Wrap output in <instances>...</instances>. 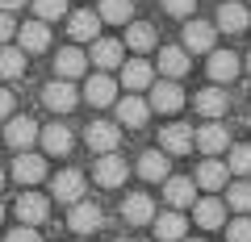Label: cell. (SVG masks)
Returning <instances> with one entry per match:
<instances>
[{
  "instance_id": "obj_3",
  "label": "cell",
  "mask_w": 251,
  "mask_h": 242,
  "mask_svg": "<svg viewBox=\"0 0 251 242\" xmlns=\"http://www.w3.org/2000/svg\"><path fill=\"white\" fill-rule=\"evenodd\" d=\"M88 59L100 67V71H113V67H126V46L117 38H97L88 50Z\"/></svg>"
},
{
  "instance_id": "obj_10",
  "label": "cell",
  "mask_w": 251,
  "mask_h": 242,
  "mask_svg": "<svg viewBox=\"0 0 251 242\" xmlns=\"http://www.w3.org/2000/svg\"><path fill=\"white\" fill-rule=\"evenodd\" d=\"M50 192L59 200H67V205H80L84 200V176L75 167H67V171H59V176H54V184H50Z\"/></svg>"
},
{
  "instance_id": "obj_12",
  "label": "cell",
  "mask_w": 251,
  "mask_h": 242,
  "mask_svg": "<svg viewBox=\"0 0 251 242\" xmlns=\"http://www.w3.org/2000/svg\"><path fill=\"white\" fill-rule=\"evenodd\" d=\"M197 146H201V154H205V159H214V154L230 151V134H226V126L209 121V126H201V130H197Z\"/></svg>"
},
{
  "instance_id": "obj_36",
  "label": "cell",
  "mask_w": 251,
  "mask_h": 242,
  "mask_svg": "<svg viewBox=\"0 0 251 242\" xmlns=\"http://www.w3.org/2000/svg\"><path fill=\"white\" fill-rule=\"evenodd\" d=\"M34 13L38 21H59L67 13V0H34Z\"/></svg>"
},
{
  "instance_id": "obj_13",
  "label": "cell",
  "mask_w": 251,
  "mask_h": 242,
  "mask_svg": "<svg viewBox=\"0 0 251 242\" xmlns=\"http://www.w3.org/2000/svg\"><path fill=\"white\" fill-rule=\"evenodd\" d=\"M184 234H188V221L180 209H168V213L155 217V238L159 242H184Z\"/></svg>"
},
{
  "instance_id": "obj_46",
  "label": "cell",
  "mask_w": 251,
  "mask_h": 242,
  "mask_svg": "<svg viewBox=\"0 0 251 242\" xmlns=\"http://www.w3.org/2000/svg\"><path fill=\"white\" fill-rule=\"evenodd\" d=\"M184 242H201V238H184Z\"/></svg>"
},
{
  "instance_id": "obj_29",
  "label": "cell",
  "mask_w": 251,
  "mask_h": 242,
  "mask_svg": "<svg viewBox=\"0 0 251 242\" xmlns=\"http://www.w3.org/2000/svg\"><path fill=\"white\" fill-rule=\"evenodd\" d=\"M42 176H46L42 154H17V163H13V179H21V184H38Z\"/></svg>"
},
{
  "instance_id": "obj_23",
  "label": "cell",
  "mask_w": 251,
  "mask_h": 242,
  "mask_svg": "<svg viewBox=\"0 0 251 242\" xmlns=\"http://www.w3.org/2000/svg\"><path fill=\"white\" fill-rule=\"evenodd\" d=\"M126 221L130 225H155V205H151V197H143V192H134V197H126Z\"/></svg>"
},
{
  "instance_id": "obj_19",
  "label": "cell",
  "mask_w": 251,
  "mask_h": 242,
  "mask_svg": "<svg viewBox=\"0 0 251 242\" xmlns=\"http://www.w3.org/2000/svg\"><path fill=\"white\" fill-rule=\"evenodd\" d=\"M84 96H88L92 105H100V109H105V105H113V100H122V96H117V84H113V75H109V71L92 75V80L84 84Z\"/></svg>"
},
{
  "instance_id": "obj_7",
  "label": "cell",
  "mask_w": 251,
  "mask_h": 242,
  "mask_svg": "<svg viewBox=\"0 0 251 242\" xmlns=\"http://www.w3.org/2000/svg\"><path fill=\"white\" fill-rule=\"evenodd\" d=\"M84 142H88L97 154H113V151H117V142H122V130L109 126V121H92L88 134H84Z\"/></svg>"
},
{
  "instance_id": "obj_33",
  "label": "cell",
  "mask_w": 251,
  "mask_h": 242,
  "mask_svg": "<svg viewBox=\"0 0 251 242\" xmlns=\"http://www.w3.org/2000/svg\"><path fill=\"white\" fill-rule=\"evenodd\" d=\"M100 21H109V25H122V21H130V13H134V4L130 0H100Z\"/></svg>"
},
{
  "instance_id": "obj_35",
  "label": "cell",
  "mask_w": 251,
  "mask_h": 242,
  "mask_svg": "<svg viewBox=\"0 0 251 242\" xmlns=\"http://www.w3.org/2000/svg\"><path fill=\"white\" fill-rule=\"evenodd\" d=\"M226 167H230L239 179H243V176H251V146H243V142H239V146H230V163H226Z\"/></svg>"
},
{
  "instance_id": "obj_24",
  "label": "cell",
  "mask_w": 251,
  "mask_h": 242,
  "mask_svg": "<svg viewBox=\"0 0 251 242\" xmlns=\"http://www.w3.org/2000/svg\"><path fill=\"white\" fill-rule=\"evenodd\" d=\"M88 54L84 50H75V46H67V50H59V59H54V67H59V75L63 80H80L84 71H88Z\"/></svg>"
},
{
  "instance_id": "obj_39",
  "label": "cell",
  "mask_w": 251,
  "mask_h": 242,
  "mask_svg": "<svg viewBox=\"0 0 251 242\" xmlns=\"http://www.w3.org/2000/svg\"><path fill=\"white\" fill-rule=\"evenodd\" d=\"M4 242H38V230H29V225H17V230L4 234Z\"/></svg>"
},
{
  "instance_id": "obj_22",
  "label": "cell",
  "mask_w": 251,
  "mask_h": 242,
  "mask_svg": "<svg viewBox=\"0 0 251 242\" xmlns=\"http://www.w3.org/2000/svg\"><path fill=\"white\" fill-rule=\"evenodd\" d=\"M38 142H42L46 154H67L72 151V130L63 126V121H50V126H42V138Z\"/></svg>"
},
{
  "instance_id": "obj_14",
  "label": "cell",
  "mask_w": 251,
  "mask_h": 242,
  "mask_svg": "<svg viewBox=\"0 0 251 242\" xmlns=\"http://www.w3.org/2000/svg\"><path fill=\"white\" fill-rule=\"evenodd\" d=\"M17 217L21 225H42L50 217V200L38 197V192H25V197H17Z\"/></svg>"
},
{
  "instance_id": "obj_16",
  "label": "cell",
  "mask_w": 251,
  "mask_h": 242,
  "mask_svg": "<svg viewBox=\"0 0 251 242\" xmlns=\"http://www.w3.org/2000/svg\"><path fill=\"white\" fill-rule=\"evenodd\" d=\"M180 105H184V92H180L176 80H163L151 88V109H159V113H180Z\"/></svg>"
},
{
  "instance_id": "obj_45",
  "label": "cell",
  "mask_w": 251,
  "mask_h": 242,
  "mask_svg": "<svg viewBox=\"0 0 251 242\" xmlns=\"http://www.w3.org/2000/svg\"><path fill=\"white\" fill-rule=\"evenodd\" d=\"M247 71H251V54H247Z\"/></svg>"
},
{
  "instance_id": "obj_25",
  "label": "cell",
  "mask_w": 251,
  "mask_h": 242,
  "mask_svg": "<svg viewBox=\"0 0 251 242\" xmlns=\"http://www.w3.org/2000/svg\"><path fill=\"white\" fill-rule=\"evenodd\" d=\"M214 34L218 29L209 25V21H188L184 25V50H214Z\"/></svg>"
},
{
  "instance_id": "obj_9",
  "label": "cell",
  "mask_w": 251,
  "mask_h": 242,
  "mask_svg": "<svg viewBox=\"0 0 251 242\" xmlns=\"http://www.w3.org/2000/svg\"><path fill=\"white\" fill-rule=\"evenodd\" d=\"M147 117H151V100H143V96H122L117 100V121H122V126L143 130Z\"/></svg>"
},
{
  "instance_id": "obj_1",
  "label": "cell",
  "mask_w": 251,
  "mask_h": 242,
  "mask_svg": "<svg viewBox=\"0 0 251 242\" xmlns=\"http://www.w3.org/2000/svg\"><path fill=\"white\" fill-rule=\"evenodd\" d=\"M193 146H197V130H193V126L172 121V126L159 130V151H163V154H188Z\"/></svg>"
},
{
  "instance_id": "obj_27",
  "label": "cell",
  "mask_w": 251,
  "mask_h": 242,
  "mask_svg": "<svg viewBox=\"0 0 251 242\" xmlns=\"http://www.w3.org/2000/svg\"><path fill=\"white\" fill-rule=\"evenodd\" d=\"M97 29H100V13H75V17L67 21L72 42H97Z\"/></svg>"
},
{
  "instance_id": "obj_38",
  "label": "cell",
  "mask_w": 251,
  "mask_h": 242,
  "mask_svg": "<svg viewBox=\"0 0 251 242\" xmlns=\"http://www.w3.org/2000/svg\"><path fill=\"white\" fill-rule=\"evenodd\" d=\"M163 9H168L172 17H193V9H197V0H163Z\"/></svg>"
},
{
  "instance_id": "obj_20",
  "label": "cell",
  "mask_w": 251,
  "mask_h": 242,
  "mask_svg": "<svg viewBox=\"0 0 251 242\" xmlns=\"http://www.w3.org/2000/svg\"><path fill=\"white\" fill-rule=\"evenodd\" d=\"M193 221H197L201 230H222V225H226V209H222V200H214V197L197 200V205H193Z\"/></svg>"
},
{
  "instance_id": "obj_31",
  "label": "cell",
  "mask_w": 251,
  "mask_h": 242,
  "mask_svg": "<svg viewBox=\"0 0 251 242\" xmlns=\"http://www.w3.org/2000/svg\"><path fill=\"white\" fill-rule=\"evenodd\" d=\"M0 75H4V80L25 75V50H21V46H0Z\"/></svg>"
},
{
  "instance_id": "obj_2",
  "label": "cell",
  "mask_w": 251,
  "mask_h": 242,
  "mask_svg": "<svg viewBox=\"0 0 251 242\" xmlns=\"http://www.w3.org/2000/svg\"><path fill=\"white\" fill-rule=\"evenodd\" d=\"M42 138V130H38L34 117H9V130H4V142L13 146V151H29V146Z\"/></svg>"
},
{
  "instance_id": "obj_4",
  "label": "cell",
  "mask_w": 251,
  "mask_h": 242,
  "mask_svg": "<svg viewBox=\"0 0 251 242\" xmlns=\"http://www.w3.org/2000/svg\"><path fill=\"white\" fill-rule=\"evenodd\" d=\"M100 225H105V213H100L92 200H80V205H72V213H67V230H75V234H97Z\"/></svg>"
},
{
  "instance_id": "obj_43",
  "label": "cell",
  "mask_w": 251,
  "mask_h": 242,
  "mask_svg": "<svg viewBox=\"0 0 251 242\" xmlns=\"http://www.w3.org/2000/svg\"><path fill=\"white\" fill-rule=\"evenodd\" d=\"M0 221H4V205H0Z\"/></svg>"
},
{
  "instance_id": "obj_44",
  "label": "cell",
  "mask_w": 251,
  "mask_h": 242,
  "mask_svg": "<svg viewBox=\"0 0 251 242\" xmlns=\"http://www.w3.org/2000/svg\"><path fill=\"white\" fill-rule=\"evenodd\" d=\"M0 184H4V167H0Z\"/></svg>"
},
{
  "instance_id": "obj_40",
  "label": "cell",
  "mask_w": 251,
  "mask_h": 242,
  "mask_svg": "<svg viewBox=\"0 0 251 242\" xmlns=\"http://www.w3.org/2000/svg\"><path fill=\"white\" fill-rule=\"evenodd\" d=\"M17 29H21V25H13V17H9L4 9H0V42H9V38L17 34Z\"/></svg>"
},
{
  "instance_id": "obj_15",
  "label": "cell",
  "mask_w": 251,
  "mask_h": 242,
  "mask_svg": "<svg viewBox=\"0 0 251 242\" xmlns=\"http://www.w3.org/2000/svg\"><path fill=\"white\" fill-rule=\"evenodd\" d=\"M188 50L184 46H159V71L168 75V80H184L188 75Z\"/></svg>"
},
{
  "instance_id": "obj_5",
  "label": "cell",
  "mask_w": 251,
  "mask_h": 242,
  "mask_svg": "<svg viewBox=\"0 0 251 242\" xmlns=\"http://www.w3.org/2000/svg\"><path fill=\"white\" fill-rule=\"evenodd\" d=\"M97 184L100 188H122L126 184V176H130V167H126V159H117V154H100L97 159Z\"/></svg>"
},
{
  "instance_id": "obj_6",
  "label": "cell",
  "mask_w": 251,
  "mask_h": 242,
  "mask_svg": "<svg viewBox=\"0 0 251 242\" xmlns=\"http://www.w3.org/2000/svg\"><path fill=\"white\" fill-rule=\"evenodd\" d=\"M122 84L130 92H147V88H155V67L147 63L143 54H138V59H130V63L122 67Z\"/></svg>"
},
{
  "instance_id": "obj_41",
  "label": "cell",
  "mask_w": 251,
  "mask_h": 242,
  "mask_svg": "<svg viewBox=\"0 0 251 242\" xmlns=\"http://www.w3.org/2000/svg\"><path fill=\"white\" fill-rule=\"evenodd\" d=\"M9 113H13V92L0 88V117H9Z\"/></svg>"
},
{
  "instance_id": "obj_17",
  "label": "cell",
  "mask_w": 251,
  "mask_h": 242,
  "mask_svg": "<svg viewBox=\"0 0 251 242\" xmlns=\"http://www.w3.org/2000/svg\"><path fill=\"white\" fill-rule=\"evenodd\" d=\"M247 25H251L247 4H239V0H226L222 9H218V29H226V34H243Z\"/></svg>"
},
{
  "instance_id": "obj_28",
  "label": "cell",
  "mask_w": 251,
  "mask_h": 242,
  "mask_svg": "<svg viewBox=\"0 0 251 242\" xmlns=\"http://www.w3.org/2000/svg\"><path fill=\"white\" fill-rule=\"evenodd\" d=\"M226 179H230V167L218 163V159H205V163L197 167V184H201V188H209V192L226 188Z\"/></svg>"
},
{
  "instance_id": "obj_34",
  "label": "cell",
  "mask_w": 251,
  "mask_h": 242,
  "mask_svg": "<svg viewBox=\"0 0 251 242\" xmlns=\"http://www.w3.org/2000/svg\"><path fill=\"white\" fill-rule=\"evenodd\" d=\"M226 200H230V209L247 213V209H251V179H234L230 188H226Z\"/></svg>"
},
{
  "instance_id": "obj_11",
  "label": "cell",
  "mask_w": 251,
  "mask_h": 242,
  "mask_svg": "<svg viewBox=\"0 0 251 242\" xmlns=\"http://www.w3.org/2000/svg\"><path fill=\"white\" fill-rule=\"evenodd\" d=\"M42 105L54 109V113H67V109H75V84L72 80H54L42 88Z\"/></svg>"
},
{
  "instance_id": "obj_32",
  "label": "cell",
  "mask_w": 251,
  "mask_h": 242,
  "mask_svg": "<svg viewBox=\"0 0 251 242\" xmlns=\"http://www.w3.org/2000/svg\"><path fill=\"white\" fill-rule=\"evenodd\" d=\"M138 176H143V179H168V154H163V151H143V159H138Z\"/></svg>"
},
{
  "instance_id": "obj_21",
  "label": "cell",
  "mask_w": 251,
  "mask_h": 242,
  "mask_svg": "<svg viewBox=\"0 0 251 242\" xmlns=\"http://www.w3.org/2000/svg\"><path fill=\"white\" fill-rule=\"evenodd\" d=\"M21 38V50L25 54H42L46 46H50V29H46V21H25V25L17 29Z\"/></svg>"
},
{
  "instance_id": "obj_30",
  "label": "cell",
  "mask_w": 251,
  "mask_h": 242,
  "mask_svg": "<svg viewBox=\"0 0 251 242\" xmlns=\"http://www.w3.org/2000/svg\"><path fill=\"white\" fill-rule=\"evenodd\" d=\"M226 105H230V100H226V92L222 88H201L197 92V109H201V117H222L226 113Z\"/></svg>"
},
{
  "instance_id": "obj_8",
  "label": "cell",
  "mask_w": 251,
  "mask_h": 242,
  "mask_svg": "<svg viewBox=\"0 0 251 242\" xmlns=\"http://www.w3.org/2000/svg\"><path fill=\"white\" fill-rule=\"evenodd\" d=\"M163 200H168L172 209L197 205V184H193V179H180V176H168L163 179Z\"/></svg>"
},
{
  "instance_id": "obj_18",
  "label": "cell",
  "mask_w": 251,
  "mask_h": 242,
  "mask_svg": "<svg viewBox=\"0 0 251 242\" xmlns=\"http://www.w3.org/2000/svg\"><path fill=\"white\" fill-rule=\"evenodd\" d=\"M239 71H243V67H239V54H234V50H209V80L230 84Z\"/></svg>"
},
{
  "instance_id": "obj_26",
  "label": "cell",
  "mask_w": 251,
  "mask_h": 242,
  "mask_svg": "<svg viewBox=\"0 0 251 242\" xmlns=\"http://www.w3.org/2000/svg\"><path fill=\"white\" fill-rule=\"evenodd\" d=\"M126 46H130V50H138V54L155 50V46H159L155 25H147V21H130V29H126Z\"/></svg>"
},
{
  "instance_id": "obj_37",
  "label": "cell",
  "mask_w": 251,
  "mask_h": 242,
  "mask_svg": "<svg viewBox=\"0 0 251 242\" xmlns=\"http://www.w3.org/2000/svg\"><path fill=\"white\" fill-rule=\"evenodd\" d=\"M226 238H230V242H251V217L239 213L230 225H226Z\"/></svg>"
},
{
  "instance_id": "obj_42",
  "label": "cell",
  "mask_w": 251,
  "mask_h": 242,
  "mask_svg": "<svg viewBox=\"0 0 251 242\" xmlns=\"http://www.w3.org/2000/svg\"><path fill=\"white\" fill-rule=\"evenodd\" d=\"M21 4H25V0H0V9H4V13H13V9H21Z\"/></svg>"
}]
</instances>
